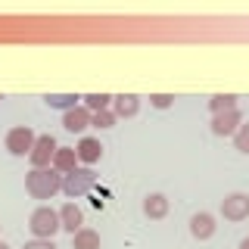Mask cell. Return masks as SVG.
Here are the masks:
<instances>
[{"label":"cell","instance_id":"1","mask_svg":"<svg viewBox=\"0 0 249 249\" xmlns=\"http://www.w3.org/2000/svg\"><path fill=\"white\" fill-rule=\"evenodd\" d=\"M25 190L35 199H53L62 190V175L56 168H31L25 175Z\"/></svg>","mask_w":249,"mask_h":249},{"label":"cell","instance_id":"2","mask_svg":"<svg viewBox=\"0 0 249 249\" xmlns=\"http://www.w3.org/2000/svg\"><path fill=\"white\" fill-rule=\"evenodd\" d=\"M28 228L35 240H53V233L59 231V212H53L50 206H37L28 218Z\"/></svg>","mask_w":249,"mask_h":249},{"label":"cell","instance_id":"3","mask_svg":"<svg viewBox=\"0 0 249 249\" xmlns=\"http://www.w3.org/2000/svg\"><path fill=\"white\" fill-rule=\"evenodd\" d=\"M93 184H97L93 168H75V171H69V175H62V193H66L69 199H78V196H84V193H90Z\"/></svg>","mask_w":249,"mask_h":249},{"label":"cell","instance_id":"4","mask_svg":"<svg viewBox=\"0 0 249 249\" xmlns=\"http://www.w3.org/2000/svg\"><path fill=\"white\" fill-rule=\"evenodd\" d=\"M35 140H37V134L28 124H16V128L6 131V150L13 156H28L31 146H35Z\"/></svg>","mask_w":249,"mask_h":249},{"label":"cell","instance_id":"5","mask_svg":"<svg viewBox=\"0 0 249 249\" xmlns=\"http://www.w3.org/2000/svg\"><path fill=\"white\" fill-rule=\"evenodd\" d=\"M53 156H56V140H53L50 134H41L35 140V146H31L28 159L35 168H50L53 165Z\"/></svg>","mask_w":249,"mask_h":249},{"label":"cell","instance_id":"6","mask_svg":"<svg viewBox=\"0 0 249 249\" xmlns=\"http://www.w3.org/2000/svg\"><path fill=\"white\" fill-rule=\"evenodd\" d=\"M221 215L228 218V221H246L249 218V196L246 193H231V196H224Z\"/></svg>","mask_w":249,"mask_h":249},{"label":"cell","instance_id":"7","mask_svg":"<svg viewBox=\"0 0 249 249\" xmlns=\"http://www.w3.org/2000/svg\"><path fill=\"white\" fill-rule=\"evenodd\" d=\"M243 124V115L240 109H228V112H218L212 115V131L218 137H228V134H237V128Z\"/></svg>","mask_w":249,"mask_h":249},{"label":"cell","instance_id":"8","mask_svg":"<svg viewBox=\"0 0 249 249\" xmlns=\"http://www.w3.org/2000/svg\"><path fill=\"white\" fill-rule=\"evenodd\" d=\"M62 128L72 131V134H81V131H88V128H90V112H88L84 106L69 109V112L62 115Z\"/></svg>","mask_w":249,"mask_h":249},{"label":"cell","instance_id":"9","mask_svg":"<svg viewBox=\"0 0 249 249\" xmlns=\"http://www.w3.org/2000/svg\"><path fill=\"white\" fill-rule=\"evenodd\" d=\"M78 153V162H84V165H93V162H100V156H103V143H100L97 137H81L75 146Z\"/></svg>","mask_w":249,"mask_h":249},{"label":"cell","instance_id":"10","mask_svg":"<svg viewBox=\"0 0 249 249\" xmlns=\"http://www.w3.org/2000/svg\"><path fill=\"white\" fill-rule=\"evenodd\" d=\"M137 109H140L137 93H119V97H112V115L115 119H131V115H137Z\"/></svg>","mask_w":249,"mask_h":249},{"label":"cell","instance_id":"11","mask_svg":"<svg viewBox=\"0 0 249 249\" xmlns=\"http://www.w3.org/2000/svg\"><path fill=\"white\" fill-rule=\"evenodd\" d=\"M81 224H84V215H81V209H78L75 202H66V206L59 209V231H69V233H75V231H81Z\"/></svg>","mask_w":249,"mask_h":249},{"label":"cell","instance_id":"12","mask_svg":"<svg viewBox=\"0 0 249 249\" xmlns=\"http://www.w3.org/2000/svg\"><path fill=\"white\" fill-rule=\"evenodd\" d=\"M50 168H56L59 175L75 171V168H78V153H75V146H56V156H53V165H50Z\"/></svg>","mask_w":249,"mask_h":249},{"label":"cell","instance_id":"13","mask_svg":"<svg viewBox=\"0 0 249 249\" xmlns=\"http://www.w3.org/2000/svg\"><path fill=\"white\" fill-rule=\"evenodd\" d=\"M190 233L196 240H209L215 233V218L209 215V212H196V215L190 218Z\"/></svg>","mask_w":249,"mask_h":249},{"label":"cell","instance_id":"14","mask_svg":"<svg viewBox=\"0 0 249 249\" xmlns=\"http://www.w3.org/2000/svg\"><path fill=\"white\" fill-rule=\"evenodd\" d=\"M143 215L146 218H165L168 215V199L162 196V193H150V196L143 199Z\"/></svg>","mask_w":249,"mask_h":249},{"label":"cell","instance_id":"15","mask_svg":"<svg viewBox=\"0 0 249 249\" xmlns=\"http://www.w3.org/2000/svg\"><path fill=\"white\" fill-rule=\"evenodd\" d=\"M72 249H100V233L93 228H81L72 233Z\"/></svg>","mask_w":249,"mask_h":249},{"label":"cell","instance_id":"16","mask_svg":"<svg viewBox=\"0 0 249 249\" xmlns=\"http://www.w3.org/2000/svg\"><path fill=\"white\" fill-rule=\"evenodd\" d=\"M78 93H47L44 97V103L50 106V109H62V112H69V109H75L78 106Z\"/></svg>","mask_w":249,"mask_h":249},{"label":"cell","instance_id":"17","mask_svg":"<svg viewBox=\"0 0 249 249\" xmlns=\"http://www.w3.org/2000/svg\"><path fill=\"white\" fill-rule=\"evenodd\" d=\"M228 109H237V97L233 93H215V97H209V112L212 115L228 112Z\"/></svg>","mask_w":249,"mask_h":249},{"label":"cell","instance_id":"18","mask_svg":"<svg viewBox=\"0 0 249 249\" xmlns=\"http://www.w3.org/2000/svg\"><path fill=\"white\" fill-rule=\"evenodd\" d=\"M84 100V109H88V112H103V109H109L112 106V97H109V93H88V97H81Z\"/></svg>","mask_w":249,"mask_h":249},{"label":"cell","instance_id":"19","mask_svg":"<svg viewBox=\"0 0 249 249\" xmlns=\"http://www.w3.org/2000/svg\"><path fill=\"white\" fill-rule=\"evenodd\" d=\"M115 124V115H112V109H103V112H90V128H100V131H106V128H112Z\"/></svg>","mask_w":249,"mask_h":249},{"label":"cell","instance_id":"20","mask_svg":"<svg viewBox=\"0 0 249 249\" xmlns=\"http://www.w3.org/2000/svg\"><path fill=\"white\" fill-rule=\"evenodd\" d=\"M233 143H237L240 153H249V124H240L237 134H233Z\"/></svg>","mask_w":249,"mask_h":249},{"label":"cell","instance_id":"21","mask_svg":"<svg viewBox=\"0 0 249 249\" xmlns=\"http://www.w3.org/2000/svg\"><path fill=\"white\" fill-rule=\"evenodd\" d=\"M171 103H175V93H153L150 97V106H156V109H168Z\"/></svg>","mask_w":249,"mask_h":249},{"label":"cell","instance_id":"22","mask_svg":"<svg viewBox=\"0 0 249 249\" xmlns=\"http://www.w3.org/2000/svg\"><path fill=\"white\" fill-rule=\"evenodd\" d=\"M22 249H56V243H53V240H31V243H25Z\"/></svg>","mask_w":249,"mask_h":249},{"label":"cell","instance_id":"23","mask_svg":"<svg viewBox=\"0 0 249 249\" xmlns=\"http://www.w3.org/2000/svg\"><path fill=\"white\" fill-rule=\"evenodd\" d=\"M240 249H249V237H243V240H240Z\"/></svg>","mask_w":249,"mask_h":249},{"label":"cell","instance_id":"24","mask_svg":"<svg viewBox=\"0 0 249 249\" xmlns=\"http://www.w3.org/2000/svg\"><path fill=\"white\" fill-rule=\"evenodd\" d=\"M0 249H10V246H6V243H3V240H0Z\"/></svg>","mask_w":249,"mask_h":249},{"label":"cell","instance_id":"25","mask_svg":"<svg viewBox=\"0 0 249 249\" xmlns=\"http://www.w3.org/2000/svg\"><path fill=\"white\" fill-rule=\"evenodd\" d=\"M0 228H3V224H0Z\"/></svg>","mask_w":249,"mask_h":249},{"label":"cell","instance_id":"26","mask_svg":"<svg viewBox=\"0 0 249 249\" xmlns=\"http://www.w3.org/2000/svg\"><path fill=\"white\" fill-rule=\"evenodd\" d=\"M0 100H3V97H0Z\"/></svg>","mask_w":249,"mask_h":249}]
</instances>
